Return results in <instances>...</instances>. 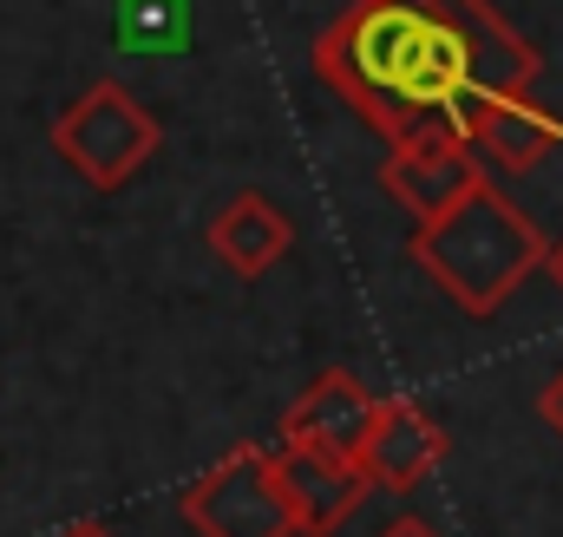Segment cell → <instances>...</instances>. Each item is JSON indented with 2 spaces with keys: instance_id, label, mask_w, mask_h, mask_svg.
Segmentation results:
<instances>
[{
  "instance_id": "cell-1",
  "label": "cell",
  "mask_w": 563,
  "mask_h": 537,
  "mask_svg": "<svg viewBox=\"0 0 563 537\" xmlns=\"http://www.w3.org/2000/svg\"><path fill=\"white\" fill-rule=\"evenodd\" d=\"M314 73L394 151H465L485 92H531L538 53L492 0H354L314 40Z\"/></svg>"
},
{
  "instance_id": "cell-2",
  "label": "cell",
  "mask_w": 563,
  "mask_h": 537,
  "mask_svg": "<svg viewBox=\"0 0 563 537\" xmlns=\"http://www.w3.org/2000/svg\"><path fill=\"white\" fill-rule=\"evenodd\" d=\"M544 256L551 250H544L538 223L492 184H478L459 210H445L439 223H420V237H413V263L465 315H498L518 295V282L531 268H544Z\"/></svg>"
},
{
  "instance_id": "cell-3",
  "label": "cell",
  "mask_w": 563,
  "mask_h": 537,
  "mask_svg": "<svg viewBox=\"0 0 563 537\" xmlns=\"http://www.w3.org/2000/svg\"><path fill=\"white\" fill-rule=\"evenodd\" d=\"M53 151L92 184V190H125L157 151V119L112 79H99L73 112L53 125Z\"/></svg>"
},
{
  "instance_id": "cell-4",
  "label": "cell",
  "mask_w": 563,
  "mask_h": 537,
  "mask_svg": "<svg viewBox=\"0 0 563 537\" xmlns=\"http://www.w3.org/2000/svg\"><path fill=\"white\" fill-rule=\"evenodd\" d=\"M184 518L197 537H295V512L276 485V459L243 446L184 485Z\"/></svg>"
},
{
  "instance_id": "cell-5",
  "label": "cell",
  "mask_w": 563,
  "mask_h": 537,
  "mask_svg": "<svg viewBox=\"0 0 563 537\" xmlns=\"http://www.w3.org/2000/svg\"><path fill=\"white\" fill-rule=\"evenodd\" d=\"M276 459V485L295 512V531L308 537H334L367 498V465L354 452H334V446H308V439H282Z\"/></svg>"
},
{
  "instance_id": "cell-6",
  "label": "cell",
  "mask_w": 563,
  "mask_h": 537,
  "mask_svg": "<svg viewBox=\"0 0 563 537\" xmlns=\"http://www.w3.org/2000/svg\"><path fill=\"white\" fill-rule=\"evenodd\" d=\"M439 452H445V426L420 401H380V413H374V426H367V439H361L354 459L367 465L374 485L413 492L426 472L439 465Z\"/></svg>"
},
{
  "instance_id": "cell-7",
  "label": "cell",
  "mask_w": 563,
  "mask_h": 537,
  "mask_svg": "<svg viewBox=\"0 0 563 537\" xmlns=\"http://www.w3.org/2000/svg\"><path fill=\"white\" fill-rule=\"evenodd\" d=\"M472 144L492 151V164L505 171H531L563 144V119L544 112L531 92H485L472 106Z\"/></svg>"
},
{
  "instance_id": "cell-8",
  "label": "cell",
  "mask_w": 563,
  "mask_h": 537,
  "mask_svg": "<svg viewBox=\"0 0 563 537\" xmlns=\"http://www.w3.org/2000/svg\"><path fill=\"white\" fill-rule=\"evenodd\" d=\"M380 184H387L420 223H439L445 210H459V204L485 184V171H478L472 144H465V151H387Z\"/></svg>"
},
{
  "instance_id": "cell-9",
  "label": "cell",
  "mask_w": 563,
  "mask_h": 537,
  "mask_svg": "<svg viewBox=\"0 0 563 537\" xmlns=\"http://www.w3.org/2000/svg\"><path fill=\"white\" fill-rule=\"evenodd\" d=\"M374 413L380 401L347 374V368H334V374H321L301 401L288 406V419H282V439H308V446H334V452H361V439H367V426H374Z\"/></svg>"
},
{
  "instance_id": "cell-10",
  "label": "cell",
  "mask_w": 563,
  "mask_h": 537,
  "mask_svg": "<svg viewBox=\"0 0 563 537\" xmlns=\"http://www.w3.org/2000/svg\"><path fill=\"white\" fill-rule=\"evenodd\" d=\"M288 243H295V223L282 217L263 190L230 197V204L217 210V223H210V250L236 268L243 282H256L263 268H276L282 256H288Z\"/></svg>"
},
{
  "instance_id": "cell-11",
  "label": "cell",
  "mask_w": 563,
  "mask_h": 537,
  "mask_svg": "<svg viewBox=\"0 0 563 537\" xmlns=\"http://www.w3.org/2000/svg\"><path fill=\"white\" fill-rule=\"evenodd\" d=\"M190 0H119V46L125 53H184L190 46Z\"/></svg>"
},
{
  "instance_id": "cell-12",
  "label": "cell",
  "mask_w": 563,
  "mask_h": 537,
  "mask_svg": "<svg viewBox=\"0 0 563 537\" xmlns=\"http://www.w3.org/2000/svg\"><path fill=\"white\" fill-rule=\"evenodd\" d=\"M538 413H544V426H551V432L563 439V374L551 381V387H544V394H538Z\"/></svg>"
},
{
  "instance_id": "cell-13",
  "label": "cell",
  "mask_w": 563,
  "mask_h": 537,
  "mask_svg": "<svg viewBox=\"0 0 563 537\" xmlns=\"http://www.w3.org/2000/svg\"><path fill=\"white\" fill-rule=\"evenodd\" d=\"M380 537H439L432 525H420V518H400V525H387Z\"/></svg>"
},
{
  "instance_id": "cell-14",
  "label": "cell",
  "mask_w": 563,
  "mask_h": 537,
  "mask_svg": "<svg viewBox=\"0 0 563 537\" xmlns=\"http://www.w3.org/2000/svg\"><path fill=\"white\" fill-rule=\"evenodd\" d=\"M544 275H551V282H558V288H563V237H558V243H551V256H544Z\"/></svg>"
},
{
  "instance_id": "cell-15",
  "label": "cell",
  "mask_w": 563,
  "mask_h": 537,
  "mask_svg": "<svg viewBox=\"0 0 563 537\" xmlns=\"http://www.w3.org/2000/svg\"><path fill=\"white\" fill-rule=\"evenodd\" d=\"M66 537H112V531H99V525H79V531H66Z\"/></svg>"
}]
</instances>
